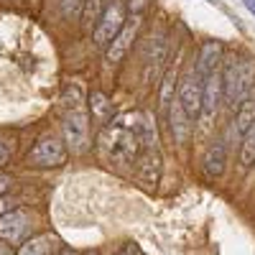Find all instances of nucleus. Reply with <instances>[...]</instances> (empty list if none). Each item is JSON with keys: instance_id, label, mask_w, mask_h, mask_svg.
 <instances>
[{"instance_id": "nucleus-1", "label": "nucleus", "mask_w": 255, "mask_h": 255, "mask_svg": "<svg viewBox=\"0 0 255 255\" xmlns=\"http://www.w3.org/2000/svg\"><path fill=\"white\" fill-rule=\"evenodd\" d=\"M143 115L140 113H125L118 115L102 128L100 135V151L113 163H130L140 156L143 145Z\"/></svg>"}, {"instance_id": "nucleus-2", "label": "nucleus", "mask_w": 255, "mask_h": 255, "mask_svg": "<svg viewBox=\"0 0 255 255\" xmlns=\"http://www.w3.org/2000/svg\"><path fill=\"white\" fill-rule=\"evenodd\" d=\"M255 82V61L253 59H235L227 61L222 72V84H225V102L232 110L250 97V87Z\"/></svg>"}, {"instance_id": "nucleus-3", "label": "nucleus", "mask_w": 255, "mask_h": 255, "mask_svg": "<svg viewBox=\"0 0 255 255\" xmlns=\"http://www.w3.org/2000/svg\"><path fill=\"white\" fill-rule=\"evenodd\" d=\"M202 95H204V77L197 72V67H189L176 87V102L184 108V113L194 120L202 115Z\"/></svg>"}, {"instance_id": "nucleus-4", "label": "nucleus", "mask_w": 255, "mask_h": 255, "mask_svg": "<svg viewBox=\"0 0 255 255\" xmlns=\"http://www.w3.org/2000/svg\"><path fill=\"white\" fill-rule=\"evenodd\" d=\"M125 23H128V18H125L123 0H105V8L95 26V41L100 46H110L115 36L125 28Z\"/></svg>"}, {"instance_id": "nucleus-5", "label": "nucleus", "mask_w": 255, "mask_h": 255, "mask_svg": "<svg viewBox=\"0 0 255 255\" xmlns=\"http://www.w3.org/2000/svg\"><path fill=\"white\" fill-rule=\"evenodd\" d=\"M67 156H69V148L64 145V140L49 133L44 138H38V143L28 151L26 161L28 166H36V168H56L67 161Z\"/></svg>"}, {"instance_id": "nucleus-6", "label": "nucleus", "mask_w": 255, "mask_h": 255, "mask_svg": "<svg viewBox=\"0 0 255 255\" xmlns=\"http://www.w3.org/2000/svg\"><path fill=\"white\" fill-rule=\"evenodd\" d=\"M64 143L72 153H84L90 148V115L84 110H69L64 113Z\"/></svg>"}, {"instance_id": "nucleus-7", "label": "nucleus", "mask_w": 255, "mask_h": 255, "mask_svg": "<svg viewBox=\"0 0 255 255\" xmlns=\"http://www.w3.org/2000/svg\"><path fill=\"white\" fill-rule=\"evenodd\" d=\"M31 217L28 212L23 209H15L10 215L0 217V240L8 243V245H23L26 238L31 235Z\"/></svg>"}, {"instance_id": "nucleus-8", "label": "nucleus", "mask_w": 255, "mask_h": 255, "mask_svg": "<svg viewBox=\"0 0 255 255\" xmlns=\"http://www.w3.org/2000/svg\"><path fill=\"white\" fill-rule=\"evenodd\" d=\"M168 54V33L163 28H158L153 36H151V44H148V56H145V69H143V79L151 84V79L156 77L158 67L163 64Z\"/></svg>"}, {"instance_id": "nucleus-9", "label": "nucleus", "mask_w": 255, "mask_h": 255, "mask_svg": "<svg viewBox=\"0 0 255 255\" xmlns=\"http://www.w3.org/2000/svg\"><path fill=\"white\" fill-rule=\"evenodd\" d=\"M225 100V84H222V72H212L204 77V95H202V113L215 115L220 102Z\"/></svg>"}, {"instance_id": "nucleus-10", "label": "nucleus", "mask_w": 255, "mask_h": 255, "mask_svg": "<svg viewBox=\"0 0 255 255\" xmlns=\"http://www.w3.org/2000/svg\"><path fill=\"white\" fill-rule=\"evenodd\" d=\"M225 163H227V143L225 140H212V145L202 156V168L209 179H217L225 174Z\"/></svg>"}, {"instance_id": "nucleus-11", "label": "nucleus", "mask_w": 255, "mask_h": 255, "mask_svg": "<svg viewBox=\"0 0 255 255\" xmlns=\"http://www.w3.org/2000/svg\"><path fill=\"white\" fill-rule=\"evenodd\" d=\"M138 23H140L138 15H133V18L125 23V28H123L118 36H115V41L108 46V61H113V64H115V61H123V56L128 54V49L133 46V38H135Z\"/></svg>"}, {"instance_id": "nucleus-12", "label": "nucleus", "mask_w": 255, "mask_h": 255, "mask_svg": "<svg viewBox=\"0 0 255 255\" xmlns=\"http://www.w3.org/2000/svg\"><path fill=\"white\" fill-rule=\"evenodd\" d=\"M253 123H255V100L248 97L240 108H238L235 120H232V125H230V140H232V143H240V140L245 138V133L250 130Z\"/></svg>"}, {"instance_id": "nucleus-13", "label": "nucleus", "mask_w": 255, "mask_h": 255, "mask_svg": "<svg viewBox=\"0 0 255 255\" xmlns=\"http://www.w3.org/2000/svg\"><path fill=\"white\" fill-rule=\"evenodd\" d=\"M168 123H171V133H174L176 143H186L191 138V133H194V120L184 113V108L176 100L171 102V108H168Z\"/></svg>"}, {"instance_id": "nucleus-14", "label": "nucleus", "mask_w": 255, "mask_h": 255, "mask_svg": "<svg viewBox=\"0 0 255 255\" xmlns=\"http://www.w3.org/2000/svg\"><path fill=\"white\" fill-rule=\"evenodd\" d=\"M220 61H222V44L220 41H204L199 49V56H197V72L207 77L212 72H217Z\"/></svg>"}, {"instance_id": "nucleus-15", "label": "nucleus", "mask_w": 255, "mask_h": 255, "mask_svg": "<svg viewBox=\"0 0 255 255\" xmlns=\"http://www.w3.org/2000/svg\"><path fill=\"white\" fill-rule=\"evenodd\" d=\"M59 240L54 238V235H36V238H31V240H26L23 245L18 248V253L15 255H56L59 253Z\"/></svg>"}, {"instance_id": "nucleus-16", "label": "nucleus", "mask_w": 255, "mask_h": 255, "mask_svg": "<svg viewBox=\"0 0 255 255\" xmlns=\"http://www.w3.org/2000/svg\"><path fill=\"white\" fill-rule=\"evenodd\" d=\"M135 163H138V179L143 181V184H156L158 181V171H161V158H158V153H156V148H151V151H143L138 158H135Z\"/></svg>"}, {"instance_id": "nucleus-17", "label": "nucleus", "mask_w": 255, "mask_h": 255, "mask_svg": "<svg viewBox=\"0 0 255 255\" xmlns=\"http://www.w3.org/2000/svg\"><path fill=\"white\" fill-rule=\"evenodd\" d=\"M87 105H90V113H92V120L97 125H108L113 120V102L105 92H90L87 97Z\"/></svg>"}, {"instance_id": "nucleus-18", "label": "nucleus", "mask_w": 255, "mask_h": 255, "mask_svg": "<svg viewBox=\"0 0 255 255\" xmlns=\"http://www.w3.org/2000/svg\"><path fill=\"white\" fill-rule=\"evenodd\" d=\"M61 102H64V108L69 110H84L82 108V102H84V87H82V82H69L67 87H64L61 92Z\"/></svg>"}, {"instance_id": "nucleus-19", "label": "nucleus", "mask_w": 255, "mask_h": 255, "mask_svg": "<svg viewBox=\"0 0 255 255\" xmlns=\"http://www.w3.org/2000/svg\"><path fill=\"white\" fill-rule=\"evenodd\" d=\"M240 166L243 168L255 166V123L250 125V130L245 133V138L240 140Z\"/></svg>"}, {"instance_id": "nucleus-20", "label": "nucleus", "mask_w": 255, "mask_h": 255, "mask_svg": "<svg viewBox=\"0 0 255 255\" xmlns=\"http://www.w3.org/2000/svg\"><path fill=\"white\" fill-rule=\"evenodd\" d=\"M176 82H179V79H176V72H174V69H168L166 77H163V82H161V92H158V102H161V108H163V110L171 108Z\"/></svg>"}, {"instance_id": "nucleus-21", "label": "nucleus", "mask_w": 255, "mask_h": 255, "mask_svg": "<svg viewBox=\"0 0 255 255\" xmlns=\"http://www.w3.org/2000/svg\"><path fill=\"white\" fill-rule=\"evenodd\" d=\"M87 0H61V15L64 18H79L84 13Z\"/></svg>"}, {"instance_id": "nucleus-22", "label": "nucleus", "mask_w": 255, "mask_h": 255, "mask_svg": "<svg viewBox=\"0 0 255 255\" xmlns=\"http://www.w3.org/2000/svg\"><path fill=\"white\" fill-rule=\"evenodd\" d=\"M15 207H18V199L0 197V217H5V215H10V212H15Z\"/></svg>"}, {"instance_id": "nucleus-23", "label": "nucleus", "mask_w": 255, "mask_h": 255, "mask_svg": "<svg viewBox=\"0 0 255 255\" xmlns=\"http://www.w3.org/2000/svg\"><path fill=\"white\" fill-rule=\"evenodd\" d=\"M10 184H13V176H8V174H0V197H5L8 191H10Z\"/></svg>"}, {"instance_id": "nucleus-24", "label": "nucleus", "mask_w": 255, "mask_h": 255, "mask_svg": "<svg viewBox=\"0 0 255 255\" xmlns=\"http://www.w3.org/2000/svg\"><path fill=\"white\" fill-rule=\"evenodd\" d=\"M113 255H135V248H133V245H123V248L115 250Z\"/></svg>"}, {"instance_id": "nucleus-25", "label": "nucleus", "mask_w": 255, "mask_h": 255, "mask_svg": "<svg viewBox=\"0 0 255 255\" xmlns=\"http://www.w3.org/2000/svg\"><path fill=\"white\" fill-rule=\"evenodd\" d=\"M0 255H15L13 245H8V243H3V240H0Z\"/></svg>"}, {"instance_id": "nucleus-26", "label": "nucleus", "mask_w": 255, "mask_h": 255, "mask_svg": "<svg viewBox=\"0 0 255 255\" xmlns=\"http://www.w3.org/2000/svg\"><path fill=\"white\" fill-rule=\"evenodd\" d=\"M56 255H79V253H77V250H74V248H69V245H61V248H59V253H56Z\"/></svg>"}, {"instance_id": "nucleus-27", "label": "nucleus", "mask_w": 255, "mask_h": 255, "mask_svg": "<svg viewBox=\"0 0 255 255\" xmlns=\"http://www.w3.org/2000/svg\"><path fill=\"white\" fill-rule=\"evenodd\" d=\"M8 158H10V153H8V148H5V145H0V166H3V163H5Z\"/></svg>"}, {"instance_id": "nucleus-28", "label": "nucleus", "mask_w": 255, "mask_h": 255, "mask_svg": "<svg viewBox=\"0 0 255 255\" xmlns=\"http://www.w3.org/2000/svg\"><path fill=\"white\" fill-rule=\"evenodd\" d=\"M243 5H245V8H248V10L255 15V0H243Z\"/></svg>"}, {"instance_id": "nucleus-29", "label": "nucleus", "mask_w": 255, "mask_h": 255, "mask_svg": "<svg viewBox=\"0 0 255 255\" xmlns=\"http://www.w3.org/2000/svg\"><path fill=\"white\" fill-rule=\"evenodd\" d=\"M84 255H100V250H87V253H84Z\"/></svg>"}, {"instance_id": "nucleus-30", "label": "nucleus", "mask_w": 255, "mask_h": 255, "mask_svg": "<svg viewBox=\"0 0 255 255\" xmlns=\"http://www.w3.org/2000/svg\"><path fill=\"white\" fill-rule=\"evenodd\" d=\"M204 3H209V5H215V0H204Z\"/></svg>"}]
</instances>
